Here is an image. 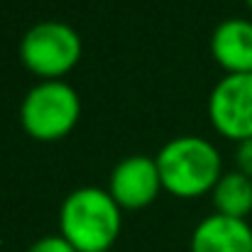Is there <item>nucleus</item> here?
Segmentation results:
<instances>
[{
	"label": "nucleus",
	"mask_w": 252,
	"mask_h": 252,
	"mask_svg": "<svg viewBox=\"0 0 252 252\" xmlns=\"http://www.w3.org/2000/svg\"><path fill=\"white\" fill-rule=\"evenodd\" d=\"M59 228L79 252H108L123 228L120 206L98 186L76 189L62 206Z\"/></svg>",
	"instance_id": "1"
},
{
	"label": "nucleus",
	"mask_w": 252,
	"mask_h": 252,
	"mask_svg": "<svg viewBox=\"0 0 252 252\" xmlns=\"http://www.w3.org/2000/svg\"><path fill=\"white\" fill-rule=\"evenodd\" d=\"M162 186L179 198H196L220 181V152L203 137H176L157 155Z\"/></svg>",
	"instance_id": "2"
},
{
	"label": "nucleus",
	"mask_w": 252,
	"mask_h": 252,
	"mask_svg": "<svg viewBox=\"0 0 252 252\" xmlns=\"http://www.w3.org/2000/svg\"><path fill=\"white\" fill-rule=\"evenodd\" d=\"M81 115L79 93L64 81H44L34 86L20 108L22 127L30 137L52 142L74 130Z\"/></svg>",
	"instance_id": "3"
},
{
	"label": "nucleus",
	"mask_w": 252,
	"mask_h": 252,
	"mask_svg": "<svg viewBox=\"0 0 252 252\" xmlns=\"http://www.w3.org/2000/svg\"><path fill=\"white\" fill-rule=\"evenodd\" d=\"M81 54L84 44L79 32L71 25L57 20L30 27L20 42L22 64L47 81H57L59 76L69 74L79 64Z\"/></svg>",
	"instance_id": "4"
},
{
	"label": "nucleus",
	"mask_w": 252,
	"mask_h": 252,
	"mask_svg": "<svg viewBox=\"0 0 252 252\" xmlns=\"http://www.w3.org/2000/svg\"><path fill=\"white\" fill-rule=\"evenodd\" d=\"M208 115L213 127L230 140L252 137V74H228L208 98Z\"/></svg>",
	"instance_id": "5"
},
{
	"label": "nucleus",
	"mask_w": 252,
	"mask_h": 252,
	"mask_svg": "<svg viewBox=\"0 0 252 252\" xmlns=\"http://www.w3.org/2000/svg\"><path fill=\"white\" fill-rule=\"evenodd\" d=\"M162 189L164 186H162V174L157 167V159L135 155V157L118 162V167L113 169L108 193L115 198L120 208L137 211V208L150 206L159 196Z\"/></svg>",
	"instance_id": "6"
},
{
	"label": "nucleus",
	"mask_w": 252,
	"mask_h": 252,
	"mask_svg": "<svg viewBox=\"0 0 252 252\" xmlns=\"http://www.w3.org/2000/svg\"><path fill=\"white\" fill-rule=\"evenodd\" d=\"M191 252H252V228L245 218L213 213L191 235Z\"/></svg>",
	"instance_id": "7"
},
{
	"label": "nucleus",
	"mask_w": 252,
	"mask_h": 252,
	"mask_svg": "<svg viewBox=\"0 0 252 252\" xmlns=\"http://www.w3.org/2000/svg\"><path fill=\"white\" fill-rule=\"evenodd\" d=\"M211 54L228 74H252V22L223 20L211 37Z\"/></svg>",
	"instance_id": "8"
},
{
	"label": "nucleus",
	"mask_w": 252,
	"mask_h": 252,
	"mask_svg": "<svg viewBox=\"0 0 252 252\" xmlns=\"http://www.w3.org/2000/svg\"><path fill=\"white\" fill-rule=\"evenodd\" d=\"M216 213L230 218H245L252 211V179L243 171L223 174L213 189Z\"/></svg>",
	"instance_id": "9"
},
{
	"label": "nucleus",
	"mask_w": 252,
	"mask_h": 252,
	"mask_svg": "<svg viewBox=\"0 0 252 252\" xmlns=\"http://www.w3.org/2000/svg\"><path fill=\"white\" fill-rule=\"evenodd\" d=\"M27 252H79L64 235H47L37 243H32V248Z\"/></svg>",
	"instance_id": "10"
},
{
	"label": "nucleus",
	"mask_w": 252,
	"mask_h": 252,
	"mask_svg": "<svg viewBox=\"0 0 252 252\" xmlns=\"http://www.w3.org/2000/svg\"><path fill=\"white\" fill-rule=\"evenodd\" d=\"M235 162H238V171H243L245 176L252 179V137L243 140L235 150Z\"/></svg>",
	"instance_id": "11"
},
{
	"label": "nucleus",
	"mask_w": 252,
	"mask_h": 252,
	"mask_svg": "<svg viewBox=\"0 0 252 252\" xmlns=\"http://www.w3.org/2000/svg\"><path fill=\"white\" fill-rule=\"evenodd\" d=\"M248 5H250V7H252V0H248Z\"/></svg>",
	"instance_id": "12"
}]
</instances>
